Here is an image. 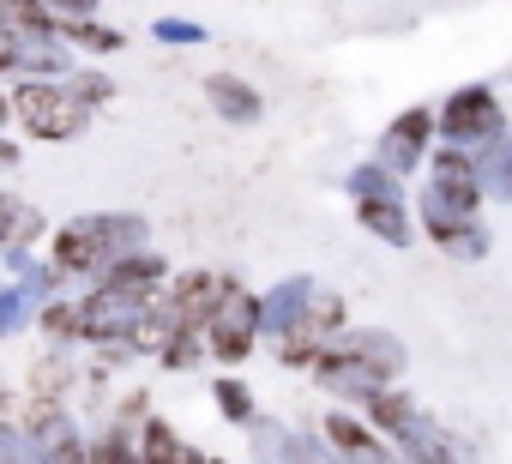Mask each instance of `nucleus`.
I'll list each match as a JSON object with an SVG mask.
<instances>
[{
  "label": "nucleus",
  "instance_id": "9d476101",
  "mask_svg": "<svg viewBox=\"0 0 512 464\" xmlns=\"http://www.w3.org/2000/svg\"><path fill=\"white\" fill-rule=\"evenodd\" d=\"M61 37H67V43H79V49H91V55H115V49L127 43L121 31L97 25V13H91V19H61Z\"/></svg>",
  "mask_w": 512,
  "mask_h": 464
},
{
  "label": "nucleus",
  "instance_id": "dca6fc26",
  "mask_svg": "<svg viewBox=\"0 0 512 464\" xmlns=\"http://www.w3.org/2000/svg\"><path fill=\"white\" fill-rule=\"evenodd\" d=\"M157 37H163V43H199V25H181V19H163V25H157Z\"/></svg>",
  "mask_w": 512,
  "mask_h": 464
},
{
  "label": "nucleus",
  "instance_id": "9b49d317",
  "mask_svg": "<svg viewBox=\"0 0 512 464\" xmlns=\"http://www.w3.org/2000/svg\"><path fill=\"white\" fill-rule=\"evenodd\" d=\"M67 91H73V103H79V109H103V103H115V79H109V73H97V67L67 73Z\"/></svg>",
  "mask_w": 512,
  "mask_h": 464
},
{
  "label": "nucleus",
  "instance_id": "f3484780",
  "mask_svg": "<svg viewBox=\"0 0 512 464\" xmlns=\"http://www.w3.org/2000/svg\"><path fill=\"white\" fill-rule=\"evenodd\" d=\"M13 67H19V49H13L7 37H0V73H13Z\"/></svg>",
  "mask_w": 512,
  "mask_h": 464
},
{
  "label": "nucleus",
  "instance_id": "f03ea898",
  "mask_svg": "<svg viewBox=\"0 0 512 464\" xmlns=\"http://www.w3.org/2000/svg\"><path fill=\"white\" fill-rule=\"evenodd\" d=\"M13 115L25 121L31 139H73V133H85V121H91V109H79L61 79H25V85L13 91Z\"/></svg>",
  "mask_w": 512,
  "mask_h": 464
},
{
  "label": "nucleus",
  "instance_id": "a211bd4d",
  "mask_svg": "<svg viewBox=\"0 0 512 464\" xmlns=\"http://www.w3.org/2000/svg\"><path fill=\"white\" fill-rule=\"evenodd\" d=\"M7 115H13V97H0V127H7Z\"/></svg>",
  "mask_w": 512,
  "mask_h": 464
},
{
  "label": "nucleus",
  "instance_id": "4468645a",
  "mask_svg": "<svg viewBox=\"0 0 512 464\" xmlns=\"http://www.w3.org/2000/svg\"><path fill=\"white\" fill-rule=\"evenodd\" d=\"M43 7H49L55 19H91V13H97V0H43Z\"/></svg>",
  "mask_w": 512,
  "mask_h": 464
},
{
  "label": "nucleus",
  "instance_id": "1a4fd4ad",
  "mask_svg": "<svg viewBox=\"0 0 512 464\" xmlns=\"http://www.w3.org/2000/svg\"><path fill=\"white\" fill-rule=\"evenodd\" d=\"M133 452H139V464H181V434L163 422V416H145L139 422V434H133Z\"/></svg>",
  "mask_w": 512,
  "mask_h": 464
},
{
  "label": "nucleus",
  "instance_id": "20e7f679",
  "mask_svg": "<svg viewBox=\"0 0 512 464\" xmlns=\"http://www.w3.org/2000/svg\"><path fill=\"white\" fill-rule=\"evenodd\" d=\"M440 121H434V109H404L386 133H380V157L374 163H386L392 175H410L422 157H428V133H434Z\"/></svg>",
  "mask_w": 512,
  "mask_h": 464
},
{
  "label": "nucleus",
  "instance_id": "423d86ee",
  "mask_svg": "<svg viewBox=\"0 0 512 464\" xmlns=\"http://www.w3.org/2000/svg\"><path fill=\"white\" fill-rule=\"evenodd\" d=\"M356 223L374 229V236L392 242V248L410 242V217H404V199L398 193H356Z\"/></svg>",
  "mask_w": 512,
  "mask_h": 464
},
{
  "label": "nucleus",
  "instance_id": "39448f33",
  "mask_svg": "<svg viewBox=\"0 0 512 464\" xmlns=\"http://www.w3.org/2000/svg\"><path fill=\"white\" fill-rule=\"evenodd\" d=\"M326 440L338 446V458L344 464H398L392 458V446H386V434L374 428V422H362V416H350V410H326Z\"/></svg>",
  "mask_w": 512,
  "mask_h": 464
},
{
  "label": "nucleus",
  "instance_id": "0eeeda50",
  "mask_svg": "<svg viewBox=\"0 0 512 464\" xmlns=\"http://www.w3.org/2000/svg\"><path fill=\"white\" fill-rule=\"evenodd\" d=\"M205 97H211V109H217L223 121H235V127L260 121V109H266V97L253 91L247 79H235V73H211V79H205Z\"/></svg>",
  "mask_w": 512,
  "mask_h": 464
},
{
  "label": "nucleus",
  "instance_id": "f8f14e48",
  "mask_svg": "<svg viewBox=\"0 0 512 464\" xmlns=\"http://www.w3.org/2000/svg\"><path fill=\"white\" fill-rule=\"evenodd\" d=\"M43 332H49L55 344H73V338H79V302H49V308H43Z\"/></svg>",
  "mask_w": 512,
  "mask_h": 464
},
{
  "label": "nucleus",
  "instance_id": "6e6552de",
  "mask_svg": "<svg viewBox=\"0 0 512 464\" xmlns=\"http://www.w3.org/2000/svg\"><path fill=\"white\" fill-rule=\"evenodd\" d=\"M362 410H368V422H374L380 434H404V428L416 422V404H410V392H392V386H374V392L362 398Z\"/></svg>",
  "mask_w": 512,
  "mask_h": 464
},
{
  "label": "nucleus",
  "instance_id": "ddd939ff",
  "mask_svg": "<svg viewBox=\"0 0 512 464\" xmlns=\"http://www.w3.org/2000/svg\"><path fill=\"white\" fill-rule=\"evenodd\" d=\"M211 398H217V410H223L229 422H253V392H247L241 380H217Z\"/></svg>",
  "mask_w": 512,
  "mask_h": 464
},
{
  "label": "nucleus",
  "instance_id": "7ed1b4c3",
  "mask_svg": "<svg viewBox=\"0 0 512 464\" xmlns=\"http://www.w3.org/2000/svg\"><path fill=\"white\" fill-rule=\"evenodd\" d=\"M440 133L452 139V145H464V151H476V145H488V139H500L506 133V115H500V97L488 91V85H458L446 103H440Z\"/></svg>",
  "mask_w": 512,
  "mask_h": 464
},
{
  "label": "nucleus",
  "instance_id": "2eb2a0df",
  "mask_svg": "<svg viewBox=\"0 0 512 464\" xmlns=\"http://www.w3.org/2000/svg\"><path fill=\"white\" fill-rule=\"evenodd\" d=\"M494 157H500V163H494V175H482V181H494V193H512V145H500Z\"/></svg>",
  "mask_w": 512,
  "mask_h": 464
},
{
  "label": "nucleus",
  "instance_id": "f257e3e1",
  "mask_svg": "<svg viewBox=\"0 0 512 464\" xmlns=\"http://www.w3.org/2000/svg\"><path fill=\"white\" fill-rule=\"evenodd\" d=\"M260 332H266V302L247 296V290H229L217 302V314L205 320V356L223 362V368H241L260 350Z\"/></svg>",
  "mask_w": 512,
  "mask_h": 464
}]
</instances>
